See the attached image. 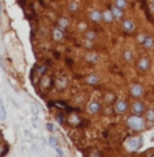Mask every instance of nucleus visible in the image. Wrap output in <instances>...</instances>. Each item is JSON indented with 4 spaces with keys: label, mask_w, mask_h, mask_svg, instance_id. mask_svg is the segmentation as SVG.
Segmentation results:
<instances>
[{
    "label": "nucleus",
    "mask_w": 154,
    "mask_h": 157,
    "mask_svg": "<svg viewBox=\"0 0 154 157\" xmlns=\"http://www.w3.org/2000/svg\"><path fill=\"white\" fill-rule=\"evenodd\" d=\"M145 117L147 122H154V109H147L145 112Z\"/></svg>",
    "instance_id": "obj_22"
},
{
    "label": "nucleus",
    "mask_w": 154,
    "mask_h": 157,
    "mask_svg": "<svg viewBox=\"0 0 154 157\" xmlns=\"http://www.w3.org/2000/svg\"><path fill=\"white\" fill-rule=\"evenodd\" d=\"M45 71H46V67H45V66L40 67V70H38V74H40V76L44 75V74H45Z\"/></svg>",
    "instance_id": "obj_28"
},
{
    "label": "nucleus",
    "mask_w": 154,
    "mask_h": 157,
    "mask_svg": "<svg viewBox=\"0 0 154 157\" xmlns=\"http://www.w3.org/2000/svg\"><path fill=\"white\" fill-rule=\"evenodd\" d=\"M102 19H104L106 23H110V22H112V21L115 19L112 11H110V10H106V11H104V13H102Z\"/></svg>",
    "instance_id": "obj_14"
},
{
    "label": "nucleus",
    "mask_w": 154,
    "mask_h": 157,
    "mask_svg": "<svg viewBox=\"0 0 154 157\" xmlns=\"http://www.w3.org/2000/svg\"><path fill=\"white\" fill-rule=\"evenodd\" d=\"M98 76L97 75H89V76H86V83L87 85H97L98 83Z\"/></svg>",
    "instance_id": "obj_19"
},
{
    "label": "nucleus",
    "mask_w": 154,
    "mask_h": 157,
    "mask_svg": "<svg viewBox=\"0 0 154 157\" xmlns=\"http://www.w3.org/2000/svg\"><path fill=\"white\" fill-rule=\"evenodd\" d=\"M55 86H56L57 89H64V88L67 86V79H66V78H57V79L55 81Z\"/></svg>",
    "instance_id": "obj_17"
},
{
    "label": "nucleus",
    "mask_w": 154,
    "mask_h": 157,
    "mask_svg": "<svg viewBox=\"0 0 154 157\" xmlns=\"http://www.w3.org/2000/svg\"><path fill=\"white\" fill-rule=\"evenodd\" d=\"M52 38H53L55 41H61L64 38V29H61V27H53L52 29Z\"/></svg>",
    "instance_id": "obj_8"
},
{
    "label": "nucleus",
    "mask_w": 154,
    "mask_h": 157,
    "mask_svg": "<svg viewBox=\"0 0 154 157\" xmlns=\"http://www.w3.org/2000/svg\"><path fill=\"white\" fill-rule=\"evenodd\" d=\"M7 119V111H6V107H4V101L0 100V120L4 122Z\"/></svg>",
    "instance_id": "obj_15"
},
{
    "label": "nucleus",
    "mask_w": 154,
    "mask_h": 157,
    "mask_svg": "<svg viewBox=\"0 0 154 157\" xmlns=\"http://www.w3.org/2000/svg\"><path fill=\"white\" fill-rule=\"evenodd\" d=\"M115 6H117V7L124 10L127 7V0H115Z\"/></svg>",
    "instance_id": "obj_23"
},
{
    "label": "nucleus",
    "mask_w": 154,
    "mask_h": 157,
    "mask_svg": "<svg viewBox=\"0 0 154 157\" xmlns=\"http://www.w3.org/2000/svg\"><path fill=\"white\" fill-rule=\"evenodd\" d=\"M110 11H112V14H113V17L116 19H122L123 17H124V13H123V8H120V7H117V6H112L110 7Z\"/></svg>",
    "instance_id": "obj_12"
},
{
    "label": "nucleus",
    "mask_w": 154,
    "mask_h": 157,
    "mask_svg": "<svg viewBox=\"0 0 154 157\" xmlns=\"http://www.w3.org/2000/svg\"><path fill=\"white\" fill-rule=\"evenodd\" d=\"M70 10H71L73 13H75V11L78 10V6L75 4V3H71V4H70Z\"/></svg>",
    "instance_id": "obj_30"
},
{
    "label": "nucleus",
    "mask_w": 154,
    "mask_h": 157,
    "mask_svg": "<svg viewBox=\"0 0 154 157\" xmlns=\"http://www.w3.org/2000/svg\"><path fill=\"white\" fill-rule=\"evenodd\" d=\"M49 145L52 146V148H56V145H57V141H56V138L55 137H49Z\"/></svg>",
    "instance_id": "obj_25"
},
{
    "label": "nucleus",
    "mask_w": 154,
    "mask_h": 157,
    "mask_svg": "<svg viewBox=\"0 0 154 157\" xmlns=\"http://www.w3.org/2000/svg\"><path fill=\"white\" fill-rule=\"evenodd\" d=\"M116 100H117V97H116V94H115L113 92H108V93L105 94V101H106V103L115 104Z\"/></svg>",
    "instance_id": "obj_16"
},
{
    "label": "nucleus",
    "mask_w": 154,
    "mask_h": 157,
    "mask_svg": "<svg viewBox=\"0 0 154 157\" xmlns=\"http://www.w3.org/2000/svg\"><path fill=\"white\" fill-rule=\"evenodd\" d=\"M143 47L145 49H151L154 48V37L153 36H146V40L143 42Z\"/></svg>",
    "instance_id": "obj_13"
},
{
    "label": "nucleus",
    "mask_w": 154,
    "mask_h": 157,
    "mask_svg": "<svg viewBox=\"0 0 154 157\" xmlns=\"http://www.w3.org/2000/svg\"><path fill=\"white\" fill-rule=\"evenodd\" d=\"M85 37H86V40H95V37H97V33H95V30H87L86 33H85Z\"/></svg>",
    "instance_id": "obj_21"
},
{
    "label": "nucleus",
    "mask_w": 154,
    "mask_h": 157,
    "mask_svg": "<svg viewBox=\"0 0 154 157\" xmlns=\"http://www.w3.org/2000/svg\"><path fill=\"white\" fill-rule=\"evenodd\" d=\"M87 109L89 112L93 113V115H97V113L101 112V104L98 101H91L89 105H87Z\"/></svg>",
    "instance_id": "obj_10"
},
{
    "label": "nucleus",
    "mask_w": 154,
    "mask_h": 157,
    "mask_svg": "<svg viewBox=\"0 0 154 157\" xmlns=\"http://www.w3.org/2000/svg\"><path fill=\"white\" fill-rule=\"evenodd\" d=\"M46 129H48V131H49V133H53V124H52V123H46Z\"/></svg>",
    "instance_id": "obj_32"
},
{
    "label": "nucleus",
    "mask_w": 154,
    "mask_h": 157,
    "mask_svg": "<svg viewBox=\"0 0 154 157\" xmlns=\"http://www.w3.org/2000/svg\"><path fill=\"white\" fill-rule=\"evenodd\" d=\"M131 112L134 113V115H138V116L145 115V112H146L145 104L142 103V101H139V100L134 101V103H132V105H131Z\"/></svg>",
    "instance_id": "obj_2"
},
{
    "label": "nucleus",
    "mask_w": 154,
    "mask_h": 157,
    "mask_svg": "<svg viewBox=\"0 0 154 157\" xmlns=\"http://www.w3.org/2000/svg\"><path fill=\"white\" fill-rule=\"evenodd\" d=\"M123 58H124V60H126V62H131L132 52H131V51H126V52L123 53Z\"/></svg>",
    "instance_id": "obj_24"
},
{
    "label": "nucleus",
    "mask_w": 154,
    "mask_h": 157,
    "mask_svg": "<svg viewBox=\"0 0 154 157\" xmlns=\"http://www.w3.org/2000/svg\"><path fill=\"white\" fill-rule=\"evenodd\" d=\"M145 40H146V36H145V34H139V36L136 37V41H138L139 44H142V45H143Z\"/></svg>",
    "instance_id": "obj_26"
},
{
    "label": "nucleus",
    "mask_w": 154,
    "mask_h": 157,
    "mask_svg": "<svg viewBox=\"0 0 154 157\" xmlns=\"http://www.w3.org/2000/svg\"><path fill=\"white\" fill-rule=\"evenodd\" d=\"M145 94V89H143V86L139 85V83H134V85H131V88H130V96L131 97H134V99H139V97H142Z\"/></svg>",
    "instance_id": "obj_3"
},
{
    "label": "nucleus",
    "mask_w": 154,
    "mask_h": 157,
    "mask_svg": "<svg viewBox=\"0 0 154 157\" xmlns=\"http://www.w3.org/2000/svg\"><path fill=\"white\" fill-rule=\"evenodd\" d=\"M57 120H59V123H61V124H63L64 122H66V119L63 117V115H61V113H57Z\"/></svg>",
    "instance_id": "obj_29"
},
{
    "label": "nucleus",
    "mask_w": 154,
    "mask_h": 157,
    "mask_svg": "<svg viewBox=\"0 0 154 157\" xmlns=\"http://www.w3.org/2000/svg\"><path fill=\"white\" fill-rule=\"evenodd\" d=\"M89 19L95 23L100 22V21H102V13H100L98 10H93V11L89 13Z\"/></svg>",
    "instance_id": "obj_11"
},
{
    "label": "nucleus",
    "mask_w": 154,
    "mask_h": 157,
    "mask_svg": "<svg viewBox=\"0 0 154 157\" xmlns=\"http://www.w3.org/2000/svg\"><path fill=\"white\" fill-rule=\"evenodd\" d=\"M32 113L34 115V116H37V115H38V109H37L36 105H32Z\"/></svg>",
    "instance_id": "obj_31"
},
{
    "label": "nucleus",
    "mask_w": 154,
    "mask_h": 157,
    "mask_svg": "<svg viewBox=\"0 0 154 157\" xmlns=\"http://www.w3.org/2000/svg\"><path fill=\"white\" fill-rule=\"evenodd\" d=\"M67 123L71 126H77L79 123V119H78L77 115H74V113H70V116L67 117Z\"/></svg>",
    "instance_id": "obj_18"
},
{
    "label": "nucleus",
    "mask_w": 154,
    "mask_h": 157,
    "mask_svg": "<svg viewBox=\"0 0 154 157\" xmlns=\"http://www.w3.org/2000/svg\"><path fill=\"white\" fill-rule=\"evenodd\" d=\"M128 109V105L126 101H123V100H116V103H115V112L116 113H126Z\"/></svg>",
    "instance_id": "obj_7"
},
{
    "label": "nucleus",
    "mask_w": 154,
    "mask_h": 157,
    "mask_svg": "<svg viewBox=\"0 0 154 157\" xmlns=\"http://www.w3.org/2000/svg\"><path fill=\"white\" fill-rule=\"evenodd\" d=\"M0 18H1V3H0Z\"/></svg>",
    "instance_id": "obj_34"
},
{
    "label": "nucleus",
    "mask_w": 154,
    "mask_h": 157,
    "mask_svg": "<svg viewBox=\"0 0 154 157\" xmlns=\"http://www.w3.org/2000/svg\"><path fill=\"white\" fill-rule=\"evenodd\" d=\"M122 27L124 31H127V33H131V31L135 30V22L131 21V19H124L122 23Z\"/></svg>",
    "instance_id": "obj_9"
},
{
    "label": "nucleus",
    "mask_w": 154,
    "mask_h": 157,
    "mask_svg": "<svg viewBox=\"0 0 154 157\" xmlns=\"http://www.w3.org/2000/svg\"><path fill=\"white\" fill-rule=\"evenodd\" d=\"M143 145V138L142 137H139V138H131L130 141H128V149L130 150H136V149H139Z\"/></svg>",
    "instance_id": "obj_6"
},
{
    "label": "nucleus",
    "mask_w": 154,
    "mask_h": 157,
    "mask_svg": "<svg viewBox=\"0 0 154 157\" xmlns=\"http://www.w3.org/2000/svg\"><path fill=\"white\" fill-rule=\"evenodd\" d=\"M136 67H138V70H139L141 72H146L150 68V60H149V58H146V56H142V58H139L138 63H136Z\"/></svg>",
    "instance_id": "obj_5"
},
{
    "label": "nucleus",
    "mask_w": 154,
    "mask_h": 157,
    "mask_svg": "<svg viewBox=\"0 0 154 157\" xmlns=\"http://www.w3.org/2000/svg\"><path fill=\"white\" fill-rule=\"evenodd\" d=\"M53 85H55V81H52V78H50L49 75H45V74H44L42 76H40V86L44 90L52 89Z\"/></svg>",
    "instance_id": "obj_4"
},
{
    "label": "nucleus",
    "mask_w": 154,
    "mask_h": 157,
    "mask_svg": "<svg viewBox=\"0 0 154 157\" xmlns=\"http://www.w3.org/2000/svg\"><path fill=\"white\" fill-rule=\"evenodd\" d=\"M127 126L130 130L135 131V133H141V131H143L146 129L145 120L142 119V116H138V115H134V113H132L131 116H128Z\"/></svg>",
    "instance_id": "obj_1"
},
{
    "label": "nucleus",
    "mask_w": 154,
    "mask_h": 157,
    "mask_svg": "<svg viewBox=\"0 0 154 157\" xmlns=\"http://www.w3.org/2000/svg\"><path fill=\"white\" fill-rule=\"evenodd\" d=\"M55 149H56V152L59 153L60 156H61V154H63V152H61V149H59V148H57V146H56V148H55Z\"/></svg>",
    "instance_id": "obj_33"
},
{
    "label": "nucleus",
    "mask_w": 154,
    "mask_h": 157,
    "mask_svg": "<svg viewBox=\"0 0 154 157\" xmlns=\"http://www.w3.org/2000/svg\"><path fill=\"white\" fill-rule=\"evenodd\" d=\"M86 59L89 60V62H93V63L97 62V56H95V55H87Z\"/></svg>",
    "instance_id": "obj_27"
},
{
    "label": "nucleus",
    "mask_w": 154,
    "mask_h": 157,
    "mask_svg": "<svg viewBox=\"0 0 154 157\" xmlns=\"http://www.w3.org/2000/svg\"><path fill=\"white\" fill-rule=\"evenodd\" d=\"M70 25V22H68V19L66 18V17H60L59 21H57V26L61 27V29H66V27Z\"/></svg>",
    "instance_id": "obj_20"
}]
</instances>
